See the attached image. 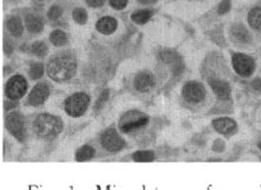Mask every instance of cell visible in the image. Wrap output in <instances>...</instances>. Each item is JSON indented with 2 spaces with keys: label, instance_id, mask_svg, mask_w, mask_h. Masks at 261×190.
Returning a JSON list of instances; mask_svg holds the SVG:
<instances>
[{
  "label": "cell",
  "instance_id": "22",
  "mask_svg": "<svg viewBox=\"0 0 261 190\" xmlns=\"http://www.w3.org/2000/svg\"><path fill=\"white\" fill-rule=\"evenodd\" d=\"M152 17V11L150 10H139L131 15V19L137 24L147 23Z\"/></svg>",
  "mask_w": 261,
  "mask_h": 190
},
{
  "label": "cell",
  "instance_id": "10",
  "mask_svg": "<svg viewBox=\"0 0 261 190\" xmlns=\"http://www.w3.org/2000/svg\"><path fill=\"white\" fill-rule=\"evenodd\" d=\"M50 95V87L48 84L40 83L36 85L29 94V103L33 107L40 106L48 99Z\"/></svg>",
  "mask_w": 261,
  "mask_h": 190
},
{
  "label": "cell",
  "instance_id": "9",
  "mask_svg": "<svg viewBox=\"0 0 261 190\" xmlns=\"http://www.w3.org/2000/svg\"><path fill=\"white\" fill-rule=\"evenodd\" d=\"M6 128L17 140L23 142L25 140L24 122L22 116L18 112H12L6 118Z\"/></svg>",
  "mask_w": 261,
  "mask_h": 190
},
{
  "label": "cell",
  "instance_id": "29",
  "mask_svg": "<svg viewBox=\"0 0 261 190\" xmlns=\"http://www.w3.org/2000/svg\"><path fill=\"white\" fill-rule=\"evenodd\" d=\"M230 9V0H222L221 5L218 6V14L225 15Z\"/></svg>",
  "mask_w": 261,
  "mask_h": 190
},
{
  "label": "cell",
  "instance_id": "33",
  "mask_svg": "<svg viewBox=\"0 0 261 190\" xmlns=\"http://www.w3.org/2000/svg\"><path fill=\"white\" fill-rule=\"evenodd\" d=\"M138 1L143 5H150V3H155L157 0H138Z\"/></svg>",
  "mask_w": 261,
  "mask_h": 190
},
{
  "label": "cell",
  "instance_id": "31",
  "mask_svg": "<svg viewBox=\"0 0 261 190\" xmlns=\"http://www.w3.org/2000/svg\"><path fill=\"white\" fill-rule=\"evenodd\" d=\"M251 86H252V88L257 90V92L261 93V78H256L254 81H252Z\"/></svg>",
  "mask_w": 261,
  "mask_h": 190
},
{
  "label": "cell",
  "instance_id": "17",
  "mask_svg": "<svg viewBox=\"0 0 261 190\" xmlns=\"http://www.w3.org/2000/svg\"><path fill=\"white\" fill-rule=\"evenodd\" d=\"M7 29H8V31H9L12 36L16 38L21 37L23 33V25L18 17H14V18H10L9 20H8Z\"/></svg>",
  "mask_w": 261,
  "mask_h": 190
},
{
  "label": "cell",
  "instance_id": "14",
  "mask_svg": "<svg viewBox=\"0 0 261 190\" xmlns=\"http://www.w3.org/2000/svg\"><path fill=\"white\" fill-rule=\"evenodd\" d=\"M209 85H211L214 94H215L218 98L222 99V100L229 99L230 86L228 83H226V81H221V80H217V79H212L211 81H209Z\"/></svg>",
  "mask_w": 261,
  "mask_h": 190
},
{
  "label": "cell",
  "instance_id": "2",
  "mask_svg": "<svg viewBox=\"0 0 261 190\" xmlns=\"http://www.w3.org/2000/svg\"><path fill=\"white\" fill-rule=\"evenodd\" d=\"M33 130L36 135L43 140H52L57 137L63 130V122L58 116L42 114H39L33 122Z\"/></svg>",
  "mask_w": 261,
  "mask_h": 190
},
{
  "label": "cell",
  "instance_id": "1",
  "mask_svg": "<svg viewBox=\"0 0 261 190\" xmlns=\"http://www.w3.org/2000/svg\"><path fill=\"white\" fill-rule=\"evenodd\" d=\"M76 68H78V63L75 56L67 52H62L50 59L46 72L51 79L58 83H63L70 80L74 76Z\"/></svg>",
  "mask_w": 261,
  "mask_h": 190
},
{
  "label": "cell",
  "instance_id": "28",
  "mask_svg": "<svg viewBox=\"0 0 261 190\" xmlns=\"http://www.w3.org/2000/svg\"><path fill=\"white\" fill-rule=\"evenodd\" d=\"M110 6L116 10H122L127 6L128 0H109Z\"/></svg>",
  "mask_w": 261,
  "mask_h": 190
},
{
  "label": "cell",
  "instance_id": "6",
  "mask_svg": "<svg viewBox=\"0 0 261 190\" xmlns=\"http://www.w3.org/2000/svg\"><path fill=\"white\" fill-rule=\"evenodd\" d=\"M27 89L28 84L24 77L21 75H15L8 80L6 85V96L11 100H18L24 96Z\"/></svg>",
  "mask_w": 261,
  "mask_h": 190
},
{
  "label": "cell",
  "instance_id": "23",
  "mask_svg": "<svg viewBox=\"0 0 261 190\" xmlns=\"http://www.w3.org/2000/svg\"><path fill=\"white\" fill-rule=\"evenodd\" d=\"M31 52L38 57H44L48 53V47H46L44 42H34L31 46Z\"/></svg>",
  "mask_w": 261,
  "mask_h": 190
},
{
  "label": "cell",
  "instance_id": "27",
  "mask_svg": "<svg viewBox=\"0 0 261 190\" xmlns=\"http://www.w3.org/2000/svg\"><path fill=\"white\" fill-rule=\"evenodd\" d=\"M108 97H109V90L108 89L104 90V92L100 94V98H98V100L96 102V106H95L96 112H98V111H100V109H101V107L104 106V103L106 102L107 99H108Z\"/></svg>",
  "mask_w": 261,
  "mask_h": 190
},
{
  "label": "cell",
  "instance_id": "12",
  "mask_svg": "<svg viewBox=\"0 0 261 190\" xmlns=\"http://www.w3.org/2000/svg\"><path fill=\"white\" fill-rule=\"evenodd\" d=\"M213 127L221 134H232L237 129L236 121L230 118H218L213 121Z\"/></svg>",
  "mask_w": 261,
  "mask_h": 190
},
{
  "label": "cell",
  "instance_id": "34",
  "mask_svg": "<svg viewBox=\"0 0 261 190\" xmlns=\"http://www.w3.org/2000/svg\"><path fill=\"white\" fill-rule=\"evenodd\" d=\"M258 148L260 149V151H261V143H259V145H258Z\"/></svg>",
  "mask_w": 261,
  "mask_h": 190
},
{
  "label": "cell",
  "instance_id": "16",
  "mask_svg": "<svg viewBox=\"0 0 261 190\" xmlns=\"http://www.w3.org/2000/svg\"><path fill=\"white\" fill-rule=\"evenodd\" d=\"M25 27L29 30V32L31 33H40L43 30L44 23L39 16L28 14L24 18Z\"/></svg>",
  "mask_w": 261,
  "mask_h": 190
},
{
  "label": "cell",
  "instance_id": "4",
  "mask_svg": "<svg viewBox=\"0 0 261 190\" xmlns=\"http://www.w3.org/2000/svg\"><path fill=\"white\" fill-rule=\"evenodd\" d=\"M148 118L137 111H129L119 120V128L123 133H129L148 123Z\"/></svg>",
  "mask_w": 261,
  "mask_h": 190
},
{
  "label": "cell",
  "instance_id": "15",
  "mask_svg": "<svg viewBox=\"0 0 261 190\" xmlns=\"http://www.w3.org/2000/svg\"><path fill=\"white\" fill-rule=\"evenodd\" d=\"M230 34H232V38H234L235 41H237L239 43H249L251 38H250V34L248 32V30L246 29L245 25H242L241 23H237L235 24L230 29Z\"/></svg>",
  "mask_w": 261,
  "mask_h": 190
},
{
  "label": "cell",
  "instance_id": "3",
  "mask_svg": "<svg viewBox=\"0 0 261 190\" xmlns=\"http://www.w3.org/2000/svg\"><path fill=\"white\" fill-rule=\"evenodd\" d=\"M89 105V97L85 93H76L68 97L64 108L66 114L72 118H79L86 112Z\"/></svg>",
  "mask_w": 261,
  "mask_h": 190
},
{
  "label": "cell",
  "instance_id": "32",
  "mask_svg": "<svg viewBox=\"0 0 261 190\" xmlns=\"http://www.w3.org/2000/svg\"><path fill=\"white\" fill-rule=\"evenodd\" d=\"M5 52L8 54L10 55L12 53V46H11V43L8 41V40H5Z\"/></svg>",
  "mask_w": 261,
  "mask_h": 190
},
{
  "label": "cell",
  "instance_id": "25",
  "mask_svg": "<svg viewBox=\"0 0 261 190\" xmlns=\"http://www.w3.org/2000/svg\"><path fill=\"white\" fill-rule=\"evenodd\" d=\"M73 19H74L76 23L85 24L87 22V12L83 8H76L73 11Z\"/></svg>",
  "mask_w": 261,
  "mask_h": 190
},
{
  "label": "cell",
  "instance_id": "13",
  "mask_svg": "<svg viewBox=\"0 0 261 190\" xmlns=\"http://www.w3.org/2000/svg\"><path fill=\"white\" fill-rule=\"evenodd\" d=\"M96 29L98 32L105 36L114 33L117 29V20L113 17H102L96 23Z\"/></svg>",
  "mask_w": 261,
  "mask_h": 190
},
{
  "label": "cell",
  "instance_id": "21",
  "mask_svg": "<svg viewBox=\"0 0 261 190\" xmlns=\"http://www.w3.org/2000/svg\"><path fill=\"white\" fill-rule=\"evenodd\" d=\"M132 158L135 162L140 163H149L155 161V153L152 151H137L132 154Z\"/></svg>",
  "mask_w": 261,
  "mask_h": 190
},
{
  "label": "cell",
  "instance_id": "20",
  "mask_svg": "<svg viewBox=\"0 0 261 190\" xmlns=\"http://www.w3.org/2000/svg\"><path fill=\"white\" fill-rule=\"evenodd\" d=\"M50 41L54 46H63L67 43V36L62 30H54L50 34Z\"/></svg>",
  "mask_w": 261,
  "mask_h": 190
},
{
  "label": "cell",
  "instance_id": "7",
  "mask_svg": "<svg viewBox=\"0 0 261 190\" xmlns=\"http://www.w3.org/2000/svg\"><path fill=\"white\" fill-rule=\"evenodd\" d=\"M100 143L102 148L110 153H117L125 148V141L115 129H108L102 133Z\"/></svg>",
  "mask_w": 261,
  "mask_h": 190
},
{
  "label": "cell",
  "instance_id": "26",
  "mask_svg": "<svg viewBox=\"0 0 261 190\" xmlns=\"http://www.w3.org/2000/svg\"><path fill=\"white\" fill-rule=\"evenodd\" d=\"M62 8L60 7V6H52L49 9V12H48V17H49V19L51 20H58L60 17L62 16Z\"/></svg>",
  "mask_w": 261,
  "mask_h": 190
},
{
  "label": "cell",
  "instance_id": "24",
  "mask_svg": "<svg viewBox=\"0 0 261 190\" xmlns=\"http://www.w3.org/2000/svg\"><path fill=\"white\" fill-rule=\"evenodd\" d=\"M30 77L32 79H40L44 74V67L41 63H33L30 66Z\"/></svg>",
  "mask_w": 261,
  "mask_h": 190
},
{
  "label": "cell",
  "instance_id": "18",
  "mask_svg": "<svg viewBox=\"0 0 261 190\" xmlns=\"http://www.w3.org/2000/svg\"><path fill=\"white\" fill-rule=\"evenodd\" d=\"M95 155V149L91 145H84L75 154V159L78 162H85L92 159Z\"/></svg>",
  "mask_w": 261,
  "mask_h": 190
},
{
  "label": "cell",
  "instance_id": "11",
  "mask_svg": "<svg viewBox=\"0 0 261 190\" xmlns=\"http://www.w3.org/2000/svg\"><path fill=\"white\" fill-rule=\"evenodd\" d=\"M156 84L155 77L148 71H142L136 75L135 88L140 93H147L153 88Z\"/></svg>",
  "mask_w": 261,
  "mask_h": 190
},
{
  "label": "cell",
  "instance_id": "30",
  "mask_svg": "<svg viewBox=\"0 0 261 190\" xmlns=\"http://www.w3.org/2000/svg\"><path fill=\"white\" fill-rule=\"evenodd\" d=\"M87 5L92 8H100L104 6L106 0H85Z\"/></svg>",
  "mask_w": 261,
  "mask_h": 190
},
{
  "label": "cell",
  "instance_id": "5",
  "mask_svg": "<svg viewBox=\"0 0 261 190\" xmlns=\"http://www.w3.org/2000/svg\"><path fill=\"white\" fill-rule=\"evenodd\" d=\"M232 63L235 72L241 77H249L255 71L256 64L252 57L242 53H236L233 55Z\"/></svg>",
  "mask_w": 261,
  "mask_h": 190
},
{
  "label": "cell",
  "instance_id": "19",
  "mask_svg": "<svg viewBox=\"0 0 261 190\" xmlns=\"http://www.w3.org/2000/svg\"><path fill=\"white\" fill-rule=\"evenodd\" d=\"M248 22L254 29H261V8H252L248 15Z\"/></svg>",
  "mask_w": 261,
  "mask_h": 190
},
{
  "label": "cell",
  "instance_id": "8",
  "mask_svg": "<svg viewBox=\"0 0 261 190\" xmlns=\"http://www.w3.org/2000/svg\"><path fill=\"white\" fill-rule=\"evenodd\" d=\"M182 95L187 102L199 103L204 100L206 92H205L204 86L199 81H187L183 86Z\"/></svg>",
  "mask_w": 261,
  "mask_h": 190
}]
</instances>
